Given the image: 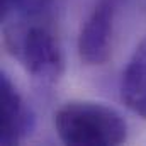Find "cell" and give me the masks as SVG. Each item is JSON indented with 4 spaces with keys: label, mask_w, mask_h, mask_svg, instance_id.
<instances>
[{
    "label": "cell",
    "mask_w": 146,
    "mask_h": 146,
    "mask_svg": "<svg viewBox=\"0 0 146 146\" xmlns=\"http://www.w3.org/2000/svg\"><path fill=\"white\" fill-rule=\"evenodd\" d=\"M3 22L7 51L34 80L54 83L63 75L65 58L48 10L14 14Z\"/></svg>",
    "instance_id": "cell-1"
},
{
    "label": "cell",
    "mask_w": 146,
    "mask_h": 146,
    "mask_svg": "<svg viewBox=\"0 0 146 146\" xmlns=\"http://www.w3.org/2000/svg\"><path fill=\"white\" fill-rule=\"evenodd\" d=\"M54 129L65 145L115 146L126 141L127 124L109 106L87 100H73L54 114Z\"/></svg>",
    "instance_id": "cell-2"
},
{
    "label": "cell",
    "mask_w": 146,
    "mask_h": 146,
    "mask_svg": "<svg viewBox=\"0 0 146 146\" xmlns=\"http://www.w3.org/2000/svg\"><path fill=\"white\" fill-rule=\"evenodd\" d=\"M122 0H97L82 24L78 54L87 65H102L112 51V34L117 9Z\"/></svg>",
    "instance_id": "cell-3"
},
{
    "label": "cell",
    "mask_w": 146,
    "mask_h": 146,
    "mask_svg": "<svg viewBox=\"0 0 146 146\" xmlns=\"http://www.w3.org/2000/svg\"><path fill=\"white\" fill-rule=\"evenodd\" d=\"M0 143L19 145L34 129V115L7 73L0 76Z\"/></svg>",
    "instance_id": "cell-4"
},
{
    "label": "cell",
    "mask_w": 146,
    "mask_h": 146,
    "mask_svg": "<svg viewBox=\"0 0 146 146\" xmlns=\"http://www.w3.org/2000/svg\"><path fill=\"white\" fill-rule=\"evenodd\" d=\"M121 97L127 109L146 119V39L136 46L122 72Z\"/></svg>",
    "instance_id": "cell-5"
},
{
    "label": "cell",
    "mask_w": 146,
    "mask_h": 146,
    "mask_svg": "<svg viewBox=\"0 0 146 146\" xmlns=\"http://www.w3.org/2000/svg\"><path fill=\"white\" fill-rule=\"evenodd\" d=\"M53 0H2V21L14 14L48 10Z\"/></svg>",
    "instance_id": "cell-6"
}]
</instances>
